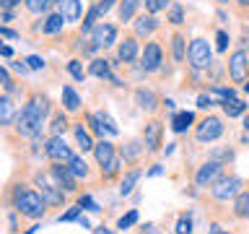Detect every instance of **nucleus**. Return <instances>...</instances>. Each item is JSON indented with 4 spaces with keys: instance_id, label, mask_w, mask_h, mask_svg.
Returning <instances> with one entry per match:
<instances>
[{
    "instance_id": "nucleus-16",
    "label": "nucleus",
    "mask_w": 249,
    "mask_h": 234,
    "mask_svg": "<svg viewBox=\"0 0 249 234\" xmlns=\"http://www.w3.org/2000/svg\"><path fill=\"white\" fill-rule=\"evenodd\" d=\"M161 26H163V21L153 13H138L135 19H132V34L138 39H151Z\"/></svg>"
},
{
    "instance_id": "nucleus-27",
    "label": "nucleus",
    "mask_w": 249,
    "mask_h": 234,
    "mask_svg": "<svg viewBox=\"0 0 249 234\" xmlns=\"http://www.w3.org/2000/svg\"><path fill=\"white\" fill-rule=\"evenodd\" d=\"M57 11L62 13L65 23H81V19H83V0H60Z\"/></svg>"
},
{
    "instance_id": "nucleus-14",
    "label": "nucleus",
    "mask_w": 249,
    "mask_h": 234,
    "mask_svg": "<svg viewBox=\"0 0 249 234\" xmlns=\"http://www.w3.org/2000/svg\"><path fill=\"white\" fill-rule=\"evenodd\" d=\"M145 146V154H159L161 146H163V120L161 117H151L145 125H143V136H140Z\"/></svg>"
},
{
    "instance_id": "nucleus-61",
    "label": "nucleus",
    "mask_w": 249,
    "mask_h": 234,
    "mask_svg": "<svg viewBox=\"0 0 249 234\" xmlns=\"http://www.w3.org/2000/svg\"><path fill=\"white\" fill-rule=\"evenodd\" d=\"M241 86H244V91L249 94V78H247V81H244V83H241Z\"/></svg>"
},
{
    "instance_id": "nucleus-18",
    "label": "nucleus",
    "mask_w": 249,
    "mask_h": 234,
    "mask_svg": "<svg viewBox=\"0 0 249 234\" xmlns=\"http://www.w3.org/2000/svg\"><path fill=\"white\" fill-rule=\"evenodd\" d=\"M70 133H73V140H75V148L81 151L83 156L93 151V143H96V138L89 133V128L83 125V120H73L70 122Z\"/></svg>"
},
{
    "instance_id": "nucleus-20",
    "label": "nucleus",
    "mask_w": 249,
    "mask_h": 234,
    "mask_svg": "<svg viewBox=\"0 0 249 234\" xmlns=\"http://www.w3.org/2000/svg\"><path fill=\"white\" fill-rule=\"evenodd\" d=\"M132 97H135V104L143 109V112H148V115H156V109L163 104L159 94H156L153 89H148V86H138Z\"/></svg>"
},
{
    "instance_id": "nucleus-34",
    "label": "nucleus",
    "mask_w": 249,
    "mask_h": 234,
    "mask_svg": "<svg viewBox=\"0 0 249 234\" xmlns=\"http://www.w3.org/2000/svg\"><path fill=\"white\" fill-rule=\"evenodd\" d=\"M223 109V115L226 117H241L247 112V101L244 99H239V97H233V99H226V101H218Z\"/></svg>"
},
{
    "instance_id": "nucleus-48",
    "label": "nucleus",
    "mask_w": 249,
    "mask_h": 234,
    "mask_svg": "<svg viewBox=\"0 0 249 234\" xmlns=\"http://www.w3.org/2000/svg\"><path fill=\"white\" fill-rule=\"evenodd\" d=\"M215 104H218V101H215V97H213L210 91H208V94L202 91L200 97H197V107H200V109H213Z\"/></svg>"
},
{
    "instance_id": "nucleus-55",
    "label": "nucleus",
    "mask_w": 249,
    "mask_h": 234,
    "mask_svg": "<svg viewBox=\"0 0 249 234\" xmlns=\"http://www.w3.org/2000/svg\"><path fill=\"white\" fill-rule=\"evenodd\" d=\"M140 234H163V232H161V229H156L153 224H145V226H143V232H140Z\"/></svg>"
},
{
    "instance_id": "nucleus-7",
    "label": "nucleus",
    "mask_w": 249,
    "mask_h": 234,
    "mask_svg": "<svg viewBox=\"0 0 249 234\" xmlns=\"http://www.w3.org/2000/svg\"><path fill=\"white\" fill-rule=\"evenodd\" d=\"M244 190V179L239 175H221L213 185L208 187V195L218 203H229L233 195H239Z\"/></svg>"
},
{
    "instance_id": "nucleus-10",
    "label": "nucleus",
    "mask_w": 249,
    "mask_h": 234,
    "mask_svg": "<svg viewBox=\"0 0 249 234\" xmlns=\"http://www.w3.org/2000/svg\"><path fill=\"white\" fill-rule=\"evenodd\" d=\"M221 175H226V164L223 161H215V159H210V156H208V159L202 161L197 169H195L192 182H195L197 190H208V187L213 185Z\"/></svg>"
},
{
    "instance_id": "nucleus-21",
    "label": "nucleus",
    "mask_w": 249,
    "mask_h": 234,
    "mask_svg": "<svg viewBox=\"0 0 249 234\" xmlns=\"http://www.w3.org/2000/svg\"><path fill=\"white\" fill-rule=\"evenodd\" d=\"M60 107L65 109L68 115H83V99L70 83L62 86V94H60Z\"/></svg>"
},
{
    "instance_id": "nucleus-56",
    "label": "nucleus",
    "mask_w": 249,
    "mask_h": 234,
    "mask_svg": "<svg viewBox=\"0 0 249 234\" xmlns=\"http://www.w3.org/2000/svg\"><path fill=\"white\" fill-rule=\"evenodd\" d=\"M93 234H117L114 229H109V226H104V224H101V226H96V229H93Z\"/></svg>"
},
{
    "instance_id": "nucleus-11",
    "label": "nucleus",
    "mask_w": 249,
    "mask_h": 234,
    "mask_svg": "<svg viewBox=\"0 0 249 234\" xmlns=\"http://www.w3.org/2000/svg\"><path fill=\"white\" fill-rule=\"evenodd\" d=\"M73 148L68 146L65 136H47L44 140V159L50 164H68L73 159Z\"/></svg>"
},
{
    "instance_id": "nucleus-39",
    "label": "nucleus",
    "mask_w": 249,
    "mask_h": 234,
    "mask_svg": "<svg viewBox=\"0 0 249 234\" xmlns=\"http://www.w3.org/2000/svg\"><path fill=\"white\" fill-rule=\"evenodd\" d=\"M0 86H3V91L11 94V97L16 94V78H13V73L5 65H0Z\"/></svg>"
},
{
    "instance_id": "nucleus-23",
    "label": "nucleus",
    "mask_w": 249,
    "mask_h": 234,
    "mask_svg": "<svg viewBox=\"0 0 249 234\" xmlns=\"http://www.w3.org/2000/svg\"><path fill=\"white\" fill-rule=\"evenodd\" d=\"M70 115L65 112L62 107L57 109H52V115H50V120H47V128H50V136H65V133L70 130Z\"/></svg>"
},
{
    "instance_id": "nucleus-63",
    "label": "nucleus",
    "mask_w": 249,
    "mask_h": 234,
    "mask_svg": "<svg viewBox=\"0 0 249 234\" xmlns=\"http://www.w3.org/2000/svg\"><path fill=\"white\" fill-rule=\"evenodd\" d=\"M91 3H93V0H91Z\"/></svg>"
},
{
    "instance_id": "nucleus-46",
    "label": "nucleus",
    "mask_w": 249,
    "mask_h": 234,
    "mask_svg": "<svg viewBox=\"0 0 249 234\" xmlns=\"http://www.w3.org/2000/svg\"><path fill=\"white\" fill-rule=\"evenodd\" d=\"M99 120H101V125H104L107 133H112V136L120 133V128H117V122L112 120V115H109V112H99Z\"/></svg>"
},
{
    "instance_id": "nucleus-24",
    "label": "nucleus",
    "mask_w": 249,
    "mask_h": 234,
    "mask_svg": "<svg viewBox=\"0 0 249 234\" xmlns=\"http://www.w3.org/2000/svg\"><path fill=\"white\" fill-rule=\"evenodd\" d=\"M169 58L174 60V65H179L182 60H187V34L182 29H174L169 42Z\"/></svg>"
},
{
    "instance_id": "nucleus-19",
    "label": "nucleus",
    "mask_w": 249,
    "mask_h": 234,
    "mask_svg": "<svg viewBox=\"0 0 249 234\" xmlns=\"http://www.w3.org/2000/svg\"><path fill=\"white\" fill-rule=\"evenodd\" d=\"M120 159H122V164H130V167H138L140 164V159L145 156V146H143V140L140 138H130L127 143H122L120 148Z\"/></svg>"
},
{
    "instance_id": "nucleus-43",
    "label": "nucleus",
    "mask_w": 249,
    "mask_h": 234,
    "mask_svg": "<svg viewBox=\"0 0 249 234\" xmlns=\"http://www.w3.org/2000/svg\"><path fill=\"white\" fill-rule=\"evenodd\" d=\"M174 234H192V216L190 214H182L179 221L174 226Z\"/></svg>"
},
{
    "instance_id": "nucleus-38",
    "label": "nucleus",
    "mask_w": 249,
    "mask_h": 234,
    "mask_svg": "<svg viewBox=\"0 0 249 234\" xmlns=\"http://www.w3.org/2000/svg\"><path fill=\"white\" fill-rule=\"evenodd\" d=\"M210 94L215 97V101H226V99H233L236 97V89L233 86H223V83H210L208 86Z\"/></svg>"
},
{
    "instance_id": "nucleus-8",
    "label": "nucleus",
    "mask_w": 249,
    "mask_h": 234,
    "mask_svg": "<svg viewBox=\"0 0 249 234\" xmlns=\"http://www.w3.org/2000/svg\"><path fill=\"white\" fill-rule=\"evenodd\" d=\"M226 133V125L218 115H205L200 122H195L192 128V138L197 140V143H213L218 140Z\"/></svg>"
},
{
    "instance_id": "nucleus-49",
    "label": "nucleus",
    "mask_w": 249,
    "mask_h": 234,
    "mask_svg": "<svg viewBox=\"0 0 249 234\" xmlns=\"http://www.w3.org/2000/svg\"><path fill=\"white\" fill-rule=\"evenodd\" d=\"M93 5H96V11H99V16L104 19V16L112 11V8L117 5V0H93Z\"/></svg>"
},
{
    "instance_id": "nucleus-28",
    "label": "nucleus",
    "mask_w": 249,
    "mask_h": 234,
    "mask_svg": "<svg viewBox=\"0 0 249 234\" xmlns=\"http://www.w3.org/2000/svg\"><path fill=\"white\" fill-rule=\"evenodd\" d=\"M86 73L93 76V78H99V81H112V76H114L112 60H107V58H91L89 68H86Z\"/></svg>"
},
{
    "instance_id": "nucleus-52",
    "label": "nucleus",
    "mask_w": 249,
    "mask_h": 234,
    "mask_svg": "<svg viewBox=\"0 0 249 234\" xmlns=\"http://www.w3.org/2000/svg\"><path fill=\"white\" fill-rule=\"evenodd\" d=\"M11 70H13V73H18V76H26L29 73V65H23L21 60H13L11 62Z\"/></svg>"
},
{
    "instance_id": "nucleus-6",
    "label": "nucleus",
    "mask_w": 249,
    "mask_h": 234,
    "mask_svg": "<svg viewBox=\"0 0 249 234\" xmlns=\"http://www.w3.org/2000/svg\"><path fill=\"white\" fill-rule=\"evenodd\" d=\"M187 65L190 70H210L213 65V47H210L208 39L202 37H195L190 44H187Z\"/></svg>"
},
{
    "instance_id": "nucleus-58",
    "label": "nucleus",
    "mask_w": 249,
    "mask_h": 234,
    "mask_svg": "<svg viewBox=\"0 0 249 234\" xmlns=\"http://www.w3.org/2000/svg\"><path fill=\"white\" fill-rule=\"evenodd\" d=\"M161 164H153V169H148V177H153V175H161Z\"/></svg>"
},
{
    "instance_id": "nucleus-62",
    "label": "nucleus",
    "mask_w": 249,
    "mask_h": 234,
    "mask_svg": "<svg viewBox=\"0 0 249 234\" xmlns=\"http://www.w3.org/2000/svg\"><path fill=\"white\" fill-rule=\"evenodd\" d=\"M0 44H3V39H0Z\"/></svg>"
},
{
    "instance_id": "nucleus-12",
    "label": "nucleus",
    "mask_w": 249,
    "mask_h": 234,
    "mask_svg": "<svg viewBox=\"0 0 249 234\" xmlns=\"http://www.w3.org/2000/svg\"><path fill=\"white\" fill-rule=\"evenodd\" d=\"M89 39L96 44L99 52H101V50L107 52V50H112V47L120 42V29H117L114 23H109V21H99L96 26L89 31Z\"/></svg>"
},
{
    "instance_id": "nucleus-17",
    "label": "nucleus",
    "mask_w": 249,
    "mask_h": 234,
    "mask_svg": "<svg viewBox=\"0 0 249 234\" xmlns=\"http://www.w3.org/2000/svg\"><path fill=\"white\" fill-rule=\"evenodd\" d=\"M65 29V19H62L60 11H50L44 13L42 19L34 23V34H42V37H54V34H62Z\"/></svg>"
},
{
    "instance_id": "nucleus-13",
    "label": "nucleus",
    "mask_w": 249,
    "mask_h": 234,
    "mask_svg": "<svg viewBox=\"0 0 249 234\" xmlns=\"http://www.w3.org/2000/svg\"><path fill=\"white\" fill-rule=\"evenodd\" d=\"M226 73H229L231 83H244L249 78V52L244 50V47H236V50L229 55Z\"/></svg>"
},
{
    "instance_id": "nucleus-2",
    "label": "nucleus",
    "mask_w": 249,
    "mask_h": 234,
    "mask_svg": "<svg viewBox=\"0 0 249 234\" xmlns=\"http://www.w3.org/2000/svg\"><path fill=\"white\" fill-rule=\"evenodd\" d=\"M93 161H96V167H99V177H101V182L109 185V182H114V179H120L122 177V159H120V151H117V146L112 143V140H107V138H99L96 143H93Z\"/></svg>"
},
{
    "instance_id": "nucleus-37",
    "label": "nucleus",
    "mask_w": 249,
    "mask_h": 234,
    "mask_svg": "<svg viewBox=\"0 0 249 234\" xmlns=\"http://www.w3.org/2000/svg\"><path fill=\"white\" fill-rule=\"evenodd\" d=\"M65 70L70 76H73V81H78V83H83L86 78H89V73H86V68H83V60L81 58H70L68 60V65H65Z\"/></svg>"
},
{
    "instance_id": "nucleus-50",
    "label": "nucleus",
    "mask_w": 249,
    "mask_h": 234,
    "mask_svg": "<svg viewBox=\"0 0 249 234\" xmlns=\"http://www.w3.org/2000/svg\"><path fill=\"white\" fill-rule=\"evenodd\" d=\"M23 62L29 65V70H44V65H47V62L39 58V55H29V58L23 60Z\"/></svg>"
},
{
    "instance_id": "nucleus-59",
    "label": "nucleus",
    "mask_w": 249,
    "mask_h": 234,
    "mask_svg": "<svg viewBox=\"0 0 249 234\" xmlns=\"http://www.w3.org/2000/svg\"><path fill=\"white\" fill-rule=\"evenodd\" d=\"M241 125H244V130L249 133V109H247L244 115H241Z\"/></svg>"
},
{
    "instance_id": "nucleus-1",
    "label": "nucleus",
    "mask_w": 249,
    "mask_h": 234,
    "mask_svg": "<svg viewBox=\"0 0 249 234\" xmlns=\"http://www.w3.org/2000/svg\"><path fill=\"white\" fill-rule=\"evenodd\" d=\"M5 206L8 211H16L21 218H29V221H39V218L47 216V203L39 195V190L26 179H13L5 187Z\"/></svg>"
},
{
    "instance_id": "nucleus-44",
    "label": "nucleus",
    "mask_w": 249,
    "mask_h": 234,
    "mask_svg": "<svg viewBox=\"0 0 249 234\" xmlns=\"http://www.w3.org/2000/svg\"><path fill=\"white\" fill-rule=\"evenodd\" d=\"M210 159L223 161L226 167H229V161H233V151L231 148H213V151H210Z\"/></svg>"
},
{
    "instance_id": "nucleus-9",
    "label": "nucleus",
    "mask_w": 249,
    "mask_h": 234,
    "mask_svg": "<svg viewBox=\"0 0 249 234\" xmlns=\"http://www.w3.org/2000/svg\"><path fill=\"white\" fill-rule=\"evenodd\" d=\"M140 39L132 34H124L120 42H117V55H114V60H112V65H124V68H130V65H138V60H140Z\"/></svg>"
},
{
    "instance_id": "nucleus-60",
    "label": "nucleus",
    "mask_w": 249,
    "mask_h": 234,
    "mask_svg": "<svg viewBox=\"0 0 249 234\" xmlns=\"http://www.w3.org/2000/svg\"><path fill=\"white\" fill-rule=\"evenodd\" d=\"M215 3H218V5L223 8V5H231V0H215Z\"/></svg>"
},
{
    "instance_id": "nucleus-40",
    "label": "nucleus",
    "mask_w": 249,
    "mask_h": 234,
    "mask_svg": "<svg viewBox=\"0 0 249 234\" xmlns=\"http://www.w3.org/2000/svg\"><path fill=\"white\" fill-rule=\"evenodd\" d=\"M138 218H140L138 208H130L124 216H120V218H117V229H132V226L138 224Z\"/></svg>"
},
{
    "instance_id": "nucleus-57",
    "label": "nucleus",
    "mask_w": 249,
    "mask_h": 234,
    "mask_svg": "<svg viewBox=\"0 0 249 234\" xmlns=\"http://www.w3.org/2000/svg\"><path fill=\"white\" fill-rule=\"evenodd\" d=\"M0 55H3V58H13V50L8 44H0Z\"/></svg>"
},
{
    "instance_id": "nucleus-22",
    "label": "nucleus",
    "mask_w": 249,
    "mask_h": 234,
    "mask_svg": "<svg viewBox=\"0 0 249 234\" xmlns=\"http://www.w3.org/2000/svg\"><path fill=\"white\" fill-rule=\"evenodd\" d=\"M169 128H171V133H177V136H184L187 130L195 128V112L174 109V112H171V120H169Z\"/></svg>"
},
{
    "instance_id": "nucleus-47",
    "label": "nucleus",
    "mask_w": 249,
    "mask_h": 234,
    "mask_svg": "<svg viewBox=\"0 0 249 234\" xmlns=\"http://www.w3.org/2000/svg\"><path fill=\"white\" fill-rule=\"evenodd\" d=\"M81 214H83V208L75 203V206H70V208L65 211V214L57 216V221H78V216H81Z\"/></svg>"
},
{
    "instance_id": "nucleus-31",
    "label": "nucleus",
    "mask_w": 249,
    "mask_h": 234,
    "mask_svg": "<svg viewBox=\"0 0 249 234\" xmlns=\"http://www.w3.org/2000/svg\"><path fill=\"white\" fill-rule=\"evenodd\" d=\"M140 177H143V169H140V167H130L120 177V195H122V198H127V195L135 190V185L140 182Z\"/></svg>"
},
{
    "instance_id": "nucleus-3",
    "label": "nucleus",
    "mask_w": 249,
    "mask_h": 234,
    "mask_svg": "<svg viewBox=\"0 0 249 234\" xmlns=\"http://www.w3.org/2000/svg\"><path fill=\"white\" fill-rule=\"evenodd\" d=\"M52 101L47 94L42 91H29L26 94V99H23V104H21V115L29 120V125L34 128V133L39 136L44 128H47V120H50V115H52Z\"/></svg>"
},
{
    "instance_id": "nucleus-25",
    "label": "nucleus",
    "mask_w": 249,
    "mask_h": 234,
    "mask_svg": "<svg viewBox=\"0 0 249 234\" xmlns=\"http://www.w3.org/2000/svg\"><path fill=\"white\" fill-rule=\"evenodd\" d=\"M65 167L70 169V175H73L78 182H89L93 177V169H91V164L83 159V154H73V159H70Z\"/></svg>"
},
{
    "instance_id": "nucleus-35",
    "label": "nucleus",
    "mask_w": 249,
    "mask_h": 234,
    "mask_svg": "<svg viewBox=\"0 0 249 234\" xmlns=\"http://www.w3.org/2000/svg\"><path fill=\"white\" fill-rule=\"evenodd\" d=\"M99 19H101V16H99V11H96V5L91 3L89 11H86V16L81 19V23H78V34H89V31L99 23Z\"/></svg>"
},
{
    "instance_id": "nucleus-32",
    "label": "nucleus",
    "mask_w": 249,
    "mask_h": 234,
    "mask_svg": "<svg viewBox=\"0 0 249 234\" xmlns=\"http://www.w3.org/2000/svg\"><path fill=\"white\" fill-rule=\"evenodd\" d=\"M166 23H169V26H174V29H182L187 23V13H184L182 3H177V0H174V3L166 8Z\"/></svg>"
},
{
    "instance_id": "nucleus-36",
    "label": "nucleus",
    "mask_w": 249,
    "mask_h": 234,
    "mask_svg": "<svg viewBox=\"0 0 249 234\" xmlns=\"http://www.w3.org/2000/svg\"><path fill=\"white\" fill-rule=\"evenodd\" d=\"M83 125L89 128V133H91L93 138H104V125H101L99 115H93V112H89V109H83Z\"/></svg>"
},
{
    "instance_id": "nucleus-51",
    "label": "nucleus",
    "mask_w": 249,
    "mask_h": 234,
    "mask_svg": "<svg viewBox=\"0 0 249 234\" xmlns=\"http://www.w3.org/2000/svg\"><path fill=\"white\" fill-rule=\"evenodd\" d=\"M231 5H233V11H236L241 19L249 16V0H231Z\"/></svg>"
},
{
    "instance_id": "nucleus-33",
    "label": "nucleus",
    "mask_w": 249,
    "mask_h": 234,
    "mask_svg": "<svg viewBox=\"0 0 249 234\" xmlns=\"http://www.w3.org/2000/svg\"><path fill=\"white\" fill-rule=\"evenodd\" d=\"M60 0H23V8L31 13V16H44L50 13L52 8H57Z\"/></svg>"
},
{
    "instance_id": "nucleus-53",
    "label": "nucleus",
    "mask_w": 249,
    "mask_h": 234,
    "mask_svg": "<svg viewBox=\"0 0 249 234\" xmlns=\"http://www.w3.org/2000/svg\"><path fill=\"white\" fill-rule=\"evenodd\" d=\"M21 34L16 29H8V26H0V39H18Z\"/></svg>"
},
{
    "instance_id": "nucleus-15",
    "label": "nucleus",
    "mask_w": 249,
    "mask_h": 234,
    "mask_svg": "<svg viewBox=\"0 0 249 234\" xmlns=\"http://www.w3.org/2000/svg\"><path fill=\"white\" fill-rule=\"evenodd\" d=\"M50 177H52V182L57 185L62 193H68V195L81 193V182L70 175V169L65 167V164H50Z\"/></svg>"
},
{
    "instance_id": "nucleus-26",
    "label": "nucleus",
    "mask_w": 249,
    "mask_h": 234,
    "mask_svg": "<svg viewBox=\"0 0 249 234\" xmlns=\"http://www.w3.org/2000/svg\"><path fill=\"white\" fill-rule=\"evenodd\" d=\"M16 101L11 94H0V133L3 130H11V125H13V117H16Z\"/></svg>"
},
{
    "instance_id": "nucleus-30",
    "label": "nucleus",
    "mask_w": 249,
    "mask_h": 234,
    "mask_svg": "<svg viewBox=\"0 0 249 234\" xmlns=\"http://www.w3.org/2000/svg\"><path fill=\"white\" fill-rule=\"evenodd\" d=\"M231 216L239 218V221H249V190L247 187L231 198Z\"/></svg>"
},
{
    "instance_id": "nucleus-5",
    "label": "nucleus",
    "mask_w": 249,
    "mask_h": 234,
    "mask_svg": "<svg viewBox=\"0 0 249 234\" xmlns=\"http://www.w3.org/2000/svg\"><path fill=\"white\" fill-rule=\"evenodd\" d=\"M166 50H163V44L159 39H145V47L140 50V60L138 65L143 70L145 76H156V73H163V65H166Z\"/></svg>"
},
{
    "instance_id": "nucleus-29",
    "label": "nucleus",
    "mask_w": 249,
    "mask_h": 234,
    "mask_svg": "<svg viewBox=\"0 0 249 234\" xmlns=\"http://www.w3.org/2000/svg\"><path fill=\"white\" fill-rule=\"evenodd\" d=\"M143 0H117V21L120 23H132V19L140 13Z\"/></svg>"
},
{
    "instance_id": "nucleus-45",
    "label": "nucleus",
    "mask_w": 249,
    "mask_h": 234,
    "mask_svg": "<svg viewBox=\"0 0 249 234\" xmlns=\"http://www.w3.org/2000/svg\"><path fill=\"white\" fill-rule=\"evenodd\" d=\"M78 206H81L83 211H91V214H99V203L96 200H93L91 198V195H81V193H78Z\"/></svg>"
},
{
    "instance_id": "nucleus-42",
    "label": "nucleus",
    "mask_w": 249,
    "mask_h": 234,
    "mask_svg": "<svg viewBox=\"0 0 249 234\" xmlns=\"http://www.w3.org/2000/svg\"><path fill=\"white\" fill-rule=\"evenodd\" d=\"M229 44H231V34L226 29H218L215 31V50L218 52H226V50H229Z\"/></svg>"
},
{
    "instance_id": "nucleus-41",
    "label": "nucleus",
    "mask_w": 249,
    "mask_h": 234,
    "mask_svg": "<svg viewBox=\"0 0 249 234\" xmlns=\"http://www.w3.org/2000/svg\"><path fill=\"white\" fill-rule=\"evenodd\" d=\"M174 3V0H143V5H145V13H153V16H159L163 13L166 8Z\"/></svg>"
},
{
    "instance_id": "nucleus-54",
    "label": "nucleus",
    "mask_w": 249,
    "mask_h": 234,
    "mask_svg": "<svg viewBox=\"0 0 249 234\" xmlns=\"http://www.w3.org/2000/svg\"><path fill=\"white\" fill-rule=\"evenodd\" d=\"M208 234H229V232H226V229H223L221 224H210V229H208Z\"/></svg>"
},
{
    "instance_id": "nucleus-4",
    "label": "nucleus",
    "mask_w": 249,
    "mask_h": 234,
    "mask_svg": "<svg viewBox=\"0 0 249 234\" xmlns=\"http://www.w3.org/2000/svg\"><path fill=\"white\" fill-rule=\"evenodd\" d=\"M31 185L39 190V195L44 198L47 203V208H62L68 203V193H62L57 185L52 182V177H50V169L42 172V169H36L34 175H31Z\"/></svg>"
}]
</instances>
